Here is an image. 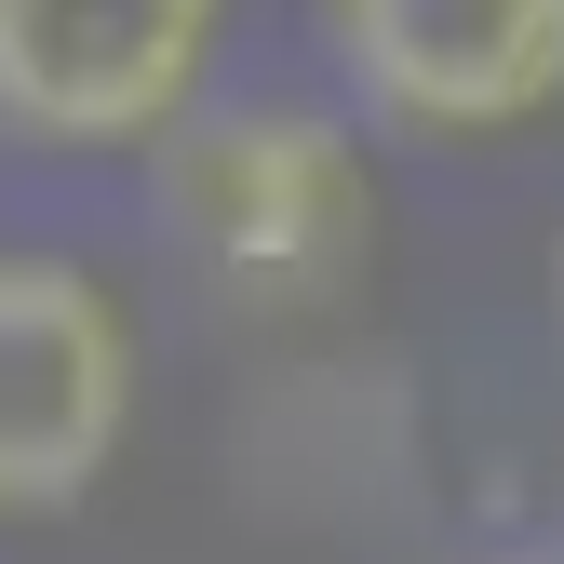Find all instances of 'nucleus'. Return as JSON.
Instances as JSON below:
<instances>
[{
    "instance_id": "1",
    "label": "nucleus",
    "mask_w": 564,
    "mask_h": 564,
    "mask_svg": "<svg viewBox=\"0 0 564 564\" xmlns=\"http://www.w3.org/2000/svg\"><path fill=\"white\" fill-rule=\"evenodd\" d=\"M162 202L229 310H336L377 256V162L323 108H188L162 134Z\"/></svg>"
},
{
    "instance_id": "2",
    "label": "nucleus",
    "mask_w": 564,
    "mask_h": 564,
    "mask_svg": "<svg viewBox=\"0 0 564 564\" xmlns=\"http://www.w3.org/2000/svg\"><path fill=\"white\" fill-rule=\"evenodd\" d=\"M134 431V323L95 269L0 256V511H67Z\"/></svg>"
},
{
    "instance_id": "3",
    "label": "nucleus",
    "mask_w": 564,
    "mask_h": 564,
    "mask_svg": "<svg viewBox=\"0 0 564 564\" xmlns=\"http://www.w3.org/2000/svg\"><path fill=\"white\" fill-rule=\"evenodd\" d=\"M229 0H0V121L41 149H149L188 121Z\"/></svg>"
},
{
    "instance_id": "4",
    "label": "nucleus",
    "mask_w": 564,
    "mask_h": 564,
    "mask_svg": "<svg viewBox=\"0 0 564 564\" xmlns=\"http://www.w3.org/2000/svg\"><path fill=\"white\" fill-rule=\"evenodd\" d=\"M336 54L416 134H511L564 108V0H336Z\"/></svg>"
},
{
    "instance_id": "5",
    "label": "nucleus",
    "mask_w": 564,
    "mask_h": 564,
    "mask_svg": "<svg viewBox=\"0 0 564 564\" xmlns=\"http://www.w3.org/2000/svg\"><path fill=\"white\" fill-rule=\"evenodd\" d=\"M551 323H564V282H551Z\"/></svg>"
}]
</instances>
